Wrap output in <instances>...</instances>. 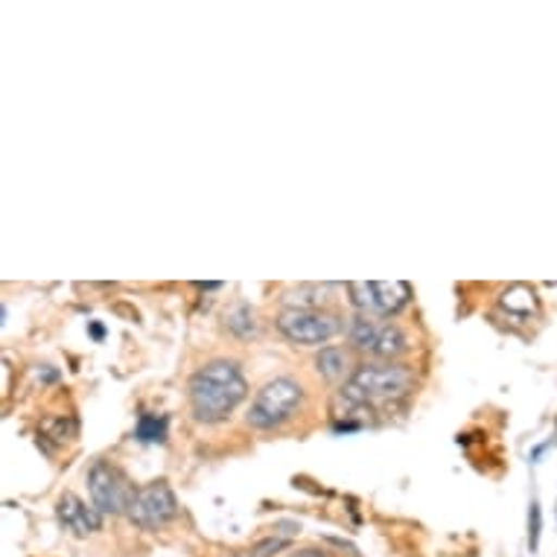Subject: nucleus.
I'll list each match as a JSON object with an SVG mask.
<instances>
[{"label":"nucleus","mask_w":557,"mask_h":557,"mask_svg":"<svg viewBox=\"0 0 557 557\" xmlns=\"http://www.w3.org/2000/svg\"><path fill=\"white\" fill-rule=\"evenodd\" d=\"M248 383L237 362L213 359L190 376V406L196 421L220 423L246 400Z\"/></svg>","instance_id":"nucleus-1"},{"label":"nucleus","mask_w":557,"mask_h":557,"mask_svg":"<svg viewBox=\"0 0 557 557\" xmlns=\"http://www.w3.org/2000/svg\"><path fill=\"white\" fill-rule=\"evenodd\" d=\"M414 388V374L409 366L400 362H366L357 366L350 383L338 392V403H345L342 418H357L359 411H368L371 406H388L394 400H403Z\"/></svg>","instance_id":"nucleus-2"},{"label":"nucleus","mask_w":557,"mask_h":557,"mask_svg":"<svg viewBox=\"0 0 557 557\" xmlns=\"http://www.w3.org/2000/svg\"><path fill=\"white\" fill-rule=\"evenodd\" d=\"M304 406V385L293 376H274L257 392L248 409V423L255 430H277L293 421Z\"/></svg>","instance_id":"nucleus-3"},{"label":"nucleus","mask_w":557,"mask_h":557,"mask_svg":"<svg viewBox=\"0 0 557 557\" xmlns=\"http://www.w3.org/2000/svg\"><path fill=\"white\" fill-rule=\"evenodd\" d=\"M347 342H350V350H359L374 362H394L409 350V336L403 333V327H397L394 321L371 319V315H357L347 324Z\"/></svg>","instance_id":"nucleus-4"},{"label":"nucleus","mask_w":557,"mask_h":557,"mask_svg":"<svg viewBox=\"0 0 557 557\" xmlns=\"http://www.w3.org/2000/svg\"><path fill=\"white\" fill-rule=\"evenodd\" d=\"M347 295L359 315L392 319L409 304L411 286L406 281H359V284H347Z\"/></svg>","instance_id":"nucleus-5"},{"label":"nucleus","mask_w":557,"mask_h":557,"mask_svg":"<svg viewBox=\"0 0 557 557\" xmlns=\"http://www.w3.org/2000/svg\"><path fill=\"white\" fill-rule=\"evenodd\" d=\"M277 330L295 345H324L345 330L342 315L330 310H284L277 315Z\"/></svg>","instance_id":"nucleus-6"},{"label":"nucleus","mask_w":557,"mask_h":557,"mask_svg":"<svg viewBox=\"0 0 557 557\" xmlns=\"http://www.w3.org/2000/svg\"><path fill=\"white\" fill-rule=\"evenodd\" d=\"M88 491H91L94 508L100 513H128L137 494L128 475L109 461H97L88 470Z\"/></svg>","instance_id":"nucleus-7"},{"label":"nucleus","mask_w":557,"mask_h":557,"mask_svg":"<svg viewBox=\"0 0 557 557\" xmlns=\"http://www.w3.org/2000/svg\"><path fill=\"white\" fill-rule=\"evenodd\" d=\"M178 503H175L173 487L166 482H152L137 487L135 503L128 508V520L135 522L137 529H161L170 520H175Z\"/></svg>","instance_id":"nucleus-8"},{"label":"nucleus","mask_w":557,"mask_h":557,"mask_svg":"<svg viewBox=\"0 0 557 557\" xmlns=\"http://www.w3.org/2000/svg\"><path fill=\"white\" fill-rule=\"evenodd\" d=\"M55 513H59V522H62L64 529L74 531L76 537H88L94 531H100L102 525V513L94 505L83 503L76 494L59 496Z\"/></svg>","instance_id":"nucleus-9"},{"label":"nucleus","mask_w":557,"mask_h":557,"mask_svg":"<svg viewBox=\"0 0 557 557\" xmlns=\"http://www.w3.org/2000/svg\"><path fill=\"white\" fill-rule=\"evenodd\" d=\"M312 366L319 371V376H324L327 383H350V376L357 371L354 366V354H350V347H338V345H327L321 347L315 359H312Z\"/></svg>","instance_id":"nucleus-10"},{"label":"nucleus","mask_w":557,"mask_h":557,"mask_svg":"<svg viewBox=\"0 0 557 557\" xmlns=\"http://www.w3.org/2000/svg\"><path fill=\"white\" fill-rule=\"evenodd\" d=\"M333 293L336 286L330 284H301L284 295V304L286 310H324Z\"/></svg>","instance_id":"nucleus-11"},{"label":"nucleus","mask_w":557,"mask_h":557,"mask_svg":"<svg viewBox=\"0 0 557 557\" xmlns=\"http://www.w3.org/2000/svg\"><path fill=\"white\" fill-rule=\"evenodd\" d=\"M499 304H503V310L508 312V315H513V319H531V315H537L540 310L537 293L525 284L508 286L503 293V298H499Z\"/></svg>","instance_id":"nucleus-12"},{"label":"nucleus","mask_w":557,"mask_h":557,"mask_svg":"<svg viewBox=\"0 0 557 557\" xmlns=\"http://www.w3.org/2000/svg\"><path fill=\"white\" fill-rule=\"evenodd\" d=\"M135 438L144 444H161L166 438V418L161 414H140L135 426Z\"/></svg>","instance_id":"nucleus-13"},{"label":"nucleus","mask_w":557,"mask_h":557,"mask_svg":"<svg viewBox=\"0 0 557 557\" xmlns=\"http://www.w3.org/2000/svg\"><path fill=\"white\" fill-rule=\"evenodd\" d=\"M228 330L231 333H237V336H255V312L248 310L246 304H239V307H234V310L228 312Z\"/></svg>","instance_id":"nucleus-14"},{"label":"nucleus","mask_w":557,"mask_h":557,"mask_svg":"<svg viewBox=\"0 0 557 557\" xmlns=\"http://www.w3.org/2000/svg\"><path fill=\"white\" fill-rule=\"evenodd\" d=\"M543 513H540V503H531L529 508V546L531 552H537L540 534H543Z\"/></svg>","instance_id":"nucleus-15"},{"label":"nucleus","mask_w":557,"mask_h":557,"mask_svg":"<svg viewBox=\"0 0 557 557\" xmlns=\"http://www.w3.org/2000/svg\"><path fill=\"white\" fill-rule=\"evenodd\" d=\"M284 546H286V540H269V543L255 548V557H269L265 552H277V548H284Z\"/></svg>","instance_id":"nucleus-16"},{"label":"nucleus","mask_w":557,"mask_h":557,"mask_svg":"<svg viewBox=\"0 0 557 557\" xmlns=\"http://www.w3.org/2000/svg\"><path fill=\"white\" fill-rule=\"evenodd\" d=\"M293 557H324V555H321V552H312V548H307V552H298V555H293Z\"/></svg>","instance_id":"nucleus-17"},{"label":"nucleus","mask_w":557,"mask_h":557,"mask_svg":"<svg viewBox=\"0 0 557 557\" xmlns=\"http://www.w3.org/2000/svg\"><path fill=\"white\" fill-rule=\"evenodd\" d=\"M91 333H94V338H102V336H106V330H102L100 324H91Z\"/></svg>","instance_id":"nucleus-18"}]
</instances>
